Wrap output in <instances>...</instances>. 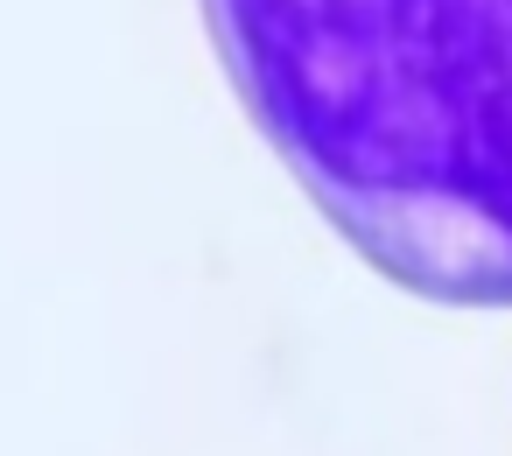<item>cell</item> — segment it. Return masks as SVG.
Returning <instances> with one entry per match:
<instances>
[{"mask_svg":"<svg viewBox=\"0 0 512 456\" xmlns=\"http://www.w3.org/2000/svg\"><path fill=\"white\" fill-rule=\"evenodd\" d=\"M309 204L428 302H512V0H204Z\"/></svg>","mask_w":512,"mask_h":456,"instance_id":"cell-1","label":"cell"}]
</instances>
